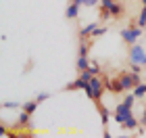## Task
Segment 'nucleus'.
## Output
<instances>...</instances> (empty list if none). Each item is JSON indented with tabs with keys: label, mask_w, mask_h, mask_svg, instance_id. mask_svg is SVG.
Segmentation results:
<instances>
[{
	"label": "nucleus",
	"mask_w": 146,
	"mask_h": 138,
	"mask_svg": "<svg viewBox=\"0 0 146 138\" xmlns=\"http://www.w3.org/2000/svg\"><path fill=\"white\" fill-rule=\"evenodd\" d=\"M17 128H31V113L27 111H21L17 119Z\"/></svg>",
	"instance_id": "12"
},
{
	"label": "nucleus",
	"mask_w": 146,
	"mask_h": 138,
	"mask_svg": "<svg viewBox=\"0 0 146 138\" xmlns=\"http://www.w3.org/2000/svg\"><path fill=\"white\" fill-rule=\"evenodd\" d=\"M121 128H125V130H136V128H138V119H136L134 115H129L127 119L121 123Z\"/></svg>",
	"instance_id": "15"
},
{
	"label": "nucleus",
	"mask_w": 146,
	"mask_h": 138,
	"mask_svg": "<svg viewBox=\"0 0 146 138\" xmlns=\"http://www.w3.org/2000/svg\"><path fill=\"white\" fill-rule=\"evenodd\" d=\"M142 27L138 23H129V27H125V29H121V40L127 44V46H134V44H138V38L142 36Z\"/></svg>",
	"instance_id": "2"
},
{
	"label": "nucleus",
	"mask_w": 146,
	"mask_h": 138,
	"mask_svg": "<svg viewBox=\"0 0 146 138\" xmlns=\"http://www.w3.org/2000/svg\"><path fill=\"white\" fill-rule=\"evenodd\" d=\"M129 63H140V65H146V50L142 48L140 44L129 46Z\"/></svg>",
	"instance_id": "6"
},
{
	"label": "nucleus",
	"mask_w": 146,
	"mask_h": 138,
	"mask_svg": "<svg viewBox=\"0 0 146 138\" xmlns=\"http://www.w3.org/2000/svg\"><path fill=\"white\" fill-rule=\"evenodd\" d=\"M129 71H134V73H140V71H142V65L140 63H131V69Z\"/></svg>",
	"instance_id": "24"
},
{
	"label": "nucleus",
	"mask_w": 146,
	"mask_h": 138,
	"mask_svg": "<svg viewBox=\"0 0 146 138\" xmlns=\"http://www.w3.org/2000/svg\"><path fill=\"white\" fill-rule=\"evenodd\" d=\"M131 109H134V107H129L127 103H123V101H121V103H119L117 107H115V111H113V119H115L119 126H121V123L131 115Z\"/></svg>",
	"instance_id": "5"
},
{
	"label": "nucleus",
	"mask_w": 146,
	"mask_h": 138,
	"mask_svg": "<svg viewBox=\"0 0 146 138\" xmlns=\"http://www.w3.org/2000/svg\"><path fill=\"white\" fill-rule=\"evenodd\" d=\"M23 103L19 101H2V109H21Z\"/></svg>",
	"instance_id": "19"
},
{
	"label": "nucleus",
	"mask_w": 146,
	"mask_h": 138,
	"mask_svg": "<svg viewBox=\"0 0 146 138\" xmlns=\"http://www.w3.org/2000/svg\"><path fill=\"white\" fill-rule=\"evenodd\" d=\"M88 67H90V59H88V57H77L75 69H77V71H86Z\"/></svg>",
	"instance_id": "13"
},
{
	"label": "nucleus",
	"mask_w": 146,
	"mask_h": 138,
	"mask_svg": "<svg viewBox=\"0 0 146 138\" xmlns=\"http://www.w3.org/2000/svg\"><path fill=\"white\" fill-rule=\"evenodd\" d=\"M92 38L88 40H79V46H77V57H88L90 55V48H92Z\"/></svg>",
	"instance_id": "10"
},
{
	"label": "nucleus",
	"mask_w": 146,
	"mask_h": 138,
	"mask_svg": "<svg viewBox=\"0 0 146 138\" xmlns=\"http://www.w3.org/2000/svg\"><path fill=\"white\" fill-rule=\"evenodd\" d=\"M119 77H121V84H123V88L125 92H131L138 84H140V73H134V71H123V73H119Z\"/></svg>",
	"instance_id": "3"
},
{
	"label": "nucleus",
	"mask_w": 146,
	"mask_h": 138,
	"mask_svg": "<svg viewBox=\"0 0 146 138\" xmlns=\"http://www.w3.org/2000/svg\"><path fill=\"white\" fill-rule=\"evenodd\" d=\"M104 84H107V90L111 92V94H121V92H125L119 75L117 77H104Z\"/></svg>",
	"instance_id": "7"
},
{
	"label": "nucleus",
	"mask_w": 146,
	"mask_h": 138,
	"mask_svg": "<svg viewBox=\"0 0 146 138\" xmlns=\"http://www.w3.org/2000/svg\"><path fill=\"white\" fill-rule=\"evenodd\" d=\"M38 105H40V103H38L36 98H34V101H27V103H23V107H21V109L34 115V113H36V109H38Z\"/></svg>",
	"instance_id": "16"
},
{
	"label": "nucleus",
	"mask_w": 146,
	"mask_h": 138,
	"mask_svg": "<svg viewBox=\"0 0 146 138\" xmlns=\"http://www.w3.org/2000/svg\"><path fill=\"white\" fill-rule=\"evenodd\" d=\"M98 25H100V21H94V23H88V25H79V40L92 38V31H94Z\"/></svg>",
	"instance_id": "8"
},
{
	"label": "nucleus",
	"mask_w": 146,
	"mask_h": 138,
	"mask_svg": "<svg viewBox=\"0 0 146 138\" xmlns=\"http://www.w3.org/2000/svg\"><path fill=\"white\" fill-rule=\"evenodd\" d=\"M104 90H107V84H104V77L102 75H92L90 82H88V88H86V94H88V98L94 105L100 103V98L104 94Z\"/></svg>",
	"instance_id": "1"
},
{
	"label": "nucleus",
	"mask_w": 146,
	"mask_h": 138,
	"mask_svg": "<svg viewBox=\"0 0 146 138\" xmlns=\"http://www.w3.org/2000/svg\"><path fill=\"white\" fill-rule=\"evenodd\" d=\"M107 31H109V29L104 27V25H98V27L92 31V40H96V38H102L104 34H107Z\"/></svg>",
	"instance_id": "20"
},
{
	"label": "nucleus",
	"mask_w": 146,
	"mask_h": 138,
	"mask_svg": "<svg viewBox=\"0 0 146 138\" xmlns=\"http://www.w3.org/2000/svg\"><path fill=\"white\" fill-rule=\"evenodd\" d=\"M138 25L144 29L146 27V6H142V13H140V17H138Z\"/></svg>",
	"instance_id": "21"
},
{
	"label": "nucleus",
	"mask_w": 146,
	"mask_h": 138,
	"mask_svg": "<svg viewBox=\"0 0 146 138\" xmlns=\"http://www.w3.org/2000/svg\"><path fill=\"white\" fill-rule=\"evenodd\" d=\"M84 6H100V0H84Z\"/></svg>",
	"instance_id": "23"
},
{
	"label": "nucleus",
	"mask_w": 146,
	"mask_h": 138,
	"mask_svg": "<svg viewBox=\"0 0 146 138\" xmlns=\"http://www.w3.org/2000/svg\"><path fill=\"white\" fill-rule=\"evenodd\" d=\"M109 19H113L111 13H109V9H104V6H98V21L104 23V21H109Z\"/></svg>",
	"instance_id": "17"
},
{
	"label": "nucleus",
	"mask_w": 146,
	"mask_h": 138,
	"mask_svg": "<svg viewBox=\"0 0 146 138\" xmlns=\"http://www.w3.org/2000/svg\"><path fill=\"white\" fill-rule=\"evenodd\" d=\"M90 77H92V73H90L88 69H86V71H79L77 80H75V82H71V84H67V86H65V90H67V92H71V90H79V88L86 90V88H88Z\"/></svg>",
	"instance_id": "4"
},
{
	"label": "nucleus",
	"mask_w": 146,
	"mask_h": 138,
	"mask_svg": "<svg viewBox=\"0 0 146 138\" xmlns=\"http://www.w3.org/2000/svg\"><path fill=\"white\" fill-rule=\"evenodd\" d=\"M46 98H50V94H48V92H40V94L36 96V101H38V103H44Z\"/></svg>",
	"instance_id": "22"
},
{
	"label": "nucleus",
	"mask_w": 146,
	"mask_h": 138,
	"mask_svg": "<svg viewBox=\"0 0 146 138\" xmlns=\"http://www.w3.org/2000/svg\"><path fill=\"white\" fill-rule=\"evenodd\" d=\"M142 123H144V130H146V113L142 115Z\"/></svg>",
	"instance_id": "25"
},
{
	"label": "nucleus",
	"mask_w": 146,
	"mask_h": 138,
	"mask_svg": "<svg viewBox=\"0 0 146 138\" xmlns=\"http://www.w3.org/2000/svg\"><path fill=\"white\" fill-rule=\"evenodd\" d=\"M96 111H98V115H100L102 126H109V121H111V115H113V113H111L107 107H104L102 103H98V105H96Z\"/></svg>",
	"instance_id": "9"
},
{
	"label": "nucleus",
	"mask_w": 146,
	"mask_h": 138,
	"mask_svg": "<svg viewBox=\"0 0 146 138\" xmlns=\"http://www.w3.org/2000/svg\"><path fill=\"white\" fill-rule=\"evenodd\" d=\"M144 113H146V109H144Z\"/></svg>",
	"instance_id": "27"
},
{
	"label": "nucleus",
	"mask_w": 146,
	"mask_h": 138,
	"mask_svg": "<svg viewBox=\"0 0 146 138\" xmlns=\"http://www.w3.org/2000/svg\"><path fill=\"white\" fill-rule=\"evenodd\" d=\"M131 92H134V96H136V98H144V96H146V82H140Z\"/></svg>",
	"instance_id": "14"
},
{
	"label": "nucleus",
	"mask_w": 146,
	"mask_h": 138,
	"mask_svg": "<svg viewBox=\"0 0 146 138\" xmlns=\"http://www.w3.org/2000/svg\"><path fill=\"white\" fill-rule=\"evenodd\" d=\"M142 6H146V0H142Z\"/></svg>",
	"instance_id": "26"
},
{
	"label": "nucleus",
	"mask_w": 146,
	"mask_h": 138,
	"mask_svg": "<svg viewBox=\"0 0 146 138\" xmlns=\"http://www.w3.org/2000/svg\"><path fill=\"white\" fill-rule=\"evenodd\" d=\"M79 9H82V6H79L77 2H71V0H69L67 9H65V17H67V19H77L79 17Z\"/></svg>",
	"instance_id": "11"
},
{
	"label": "nucleus",
	"mask_w": 146,
	"mask_h": 138,
	"mask_svg": "<svg viewBox=\"0 0 146 138\" xmlns=\"http://www.w3.org/2000/svg\"><path fill=\"white\" fill-rule=\"evenodd\" d=\"M88 71L92 75H102V67L98 65V61H90V67H88Z\"/></svg>",
	"instance_id": "18"
}]
</instances>
